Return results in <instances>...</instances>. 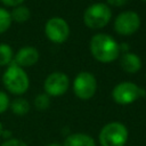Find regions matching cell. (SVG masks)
Instances as JSON below:
<instances>
[{"label":"cell","instance_id":"cell-1","mask_svg":"<svg viewBox=\"0 0 146 146\" xmlns=\"http://www.w3.org/2000/svg\"><path fill=\"white\" fill-rule=\"evenodd\" d=\"M89 48L92 57L103 64L114 62L120 55V44L112 35L106 33L94 34L90 39Z\"/></svg>","mask_w":146,"mask_h":146},{"label":"cell","instance_id":"cell-2","mask_svg":"<svg viewBox=\"0 0 146 146\" xmlns=\"http://www.w3.org/2000/svg\"><path fill=\"white\" fill-rule=\"evenodd\" d=\"M2 82L6 89L16 96H21L29 90L30 87V78L26 71L15 64L14 62L9 64L6 71L2 74Z\"/></svg>","mask_w":146,"mask_h":146},{"label":"cell","instance_id":"cell-3","mask_svg":"<svg viewBox=\"0 0 146 146\" xmlns=\"http://www.w3.org/2000/svg\"><path fill=\"white\" fill-rule=\"evenodd\" d=\"M83 23L91 30H100L105 27L112 19V9L105 2H95L83 11Z\"/></svg>","mask_w":146,"mask_h":146},{"label":"cell","instance_id":"cell-4","mask_svg":"<svg viewBox=\"0 0 146 146\" xmlns=\"http://www.w3.org/2000/svg\"><path fill=\"white\" fill-rule=\"evenodd\" d=\"M128 137V128L122 122L112 121L100 129L98 141L100 146H125Z\"/></svg>","mask_w":146,"mask_h":146},{"label":"cell","instance_id":"cell-5","mask_svg":"<svg viewBox=\"0 0 146 146\" xmlns=\"http://www.w3.org/2000/svg\"><path fill=\"white\" fill-rule=\"evenodd\" d=\"M97 79L91 72H80L75 75L73 80V91L74 95L82 100L91 99L97 92Z\"/></svg>","mask_w":146,"mask_h":146},{"label":"cell","instance_id":"cell-6","mask_svg":"<svg viewBox=\"0 0 146 146\" xmlns=\"http://www.w3.org/2000/svg\"><path fill=\"white\" fill-rule=\"evenodd\" d=\"M144 89H140L131 81H123L117 83L112 90V98L119 105H129L135 103L138 98L144 97Z\"/></svg>","mask_w":146,"mask_h":146},{"label":"cell","instance_id":"cell-7","mask_svg":"<svg viewBox=\"0 0 146 146\" xmlns=\"http://www.w3.org/2000/svg\"><path fill=\"white\" fill-rule=\"evenodd\" d=\"M141 25V19L138 13L133 10H125L120 13L114 19V30L117 34L129 36L135 34Z\"/></svg>","mask_w":146,"mask_h":146},{"label":"cell","instance_id":"cell-8","mask_svg":"<svg viewBox=\"0 0 146 146\" xmlns=\"http://www.w3.org/2000/svg\"><path fill=\"white\" fill-rule=\"evenodd\" d=\"M71 33L68 23L62 17H51L44 24V34L54 43H64Z\"/></svg>","mask_w":146,"mask_h":146},{"label":"cell","instance_id":"cell-9","mask_svg":"<svg viewBox=\"0 0 146 146\" xmlns=\"http://www.w3.org/2000/svg\"><path fill=\"white\" fill-rule=\"evenodd\" d=\"M68 87L70 79L64 72H52L46 78L43 82L44 94H47L49 97L63 96L68 90Z\"/></svg>","mask_w":146,"mask_h":146},{"label":"cell","instance_id":"cell-10","mask_svg":"<svg viewBox=\"0 0 146 146\" xmlns=\"http://www.w3.org/2000/svg\"><path fill=\"white\" fill-rule=\"evenodd\" d=\"M39 58H40V54L35 47L25 46L17 50L13 62L21 67H30L36 64Z\"/></svg>","mask_w":146,"mask_h":146},{"label":"cell","instance_id":"cell-11","mask_svg":"<svg viewBox=\"0 0 146 146\" xmlns=\"http://www.w3.org/2000/svg\"><path fill=\"white\" fill-rule=\"evenodd\" d=\"M120 65L127 73H137L141 68V59L137 54L127 51L121 56Z\"/></svg>","mask_w":146,"mask_h":146},{"label":"cell","instance_id":"cell-12","mask_svg":"<svg viewBox=\"0 0 146 146\" xmlns=\"http://www.w3.org/2000/svg\"><path fill=\"white\" fill-rule=\"evenodd\" d=\"M63 146H96V141L88 133L74 132L65 138Z\"/></svg>","mask_w":146,"mask_h":146},{"label":"cell","instance_id":"cell-13","mask_svg":"<svg viewBox=\"0 0 146 146\" xmlns=\"http://www.w3.org/2000/svg\"><path fill=\"white\" fill-rule=\"evenodd\" d=\"M9 108L11 110V112L17 115V116H24L26 115L30 110H31V105L29 103V100L24 97H16L13 100H10V105Z\"/></svg>","mask_w":146,"mask_h":146},{"label":"cell","instance_id":"cell-14","mask_svg":"<svg viewBox=\"0 0 146 146\" xmlns=\"http://www.w3.org/2000/svg\"><path fill=\"white\" fill-rule=\"evenodd\" d=\"M10 15H11L13 22L22 24V23H25V22H27L30 19L31 10L29 9V7H26L24 5H19L17 7L13 8V10L10 11Z\"/></svg>","mask_w":146,"mask_h":146},{"label":"cell","instance_id":"cell-15","mask_svg":"<svg viewBox=\"0 0 146 146\" xmlns=\"http://www.w3.org/2000/svg\"><path fill=\"white\" fill-rule=\"evenodd\" d=\"M14 60L13 48L7 43H0V66H8Z\"/></svg>","mask_w":146,"mask_h":146},{"label":"cell","instance_id":"cell-16","mask_svg":"<svg viewBox=\"0 0 146 146\" xmlns=\"http://www.w3.org/2000/svg\"><path fill=\"white\" fill-rule=\"evenodd\" d=\"M13 19L10 11H8L6 8L0 7V34L5 33L11 25Z\"/></svg>","mask_w":146,"mask_h":146},{"label":"cell","instance_id":"cell-17","mask_svg":"<svg viewBox=\"0 0 146 146\" xmlns=\"http://www.w3.org/2000/svg\"><path fill=\"white\" fill-rule=\"evenodd\" d=\"M50 106V97L47 94H38L34 98V107L39 111H44Z\"/></svg>","mask_w":146,"mask_h":146},{"label":"cell","instance_id":"cell-18","mask_svg":"<svg viewBox=\"0 0 146 146\" xmlns=\"http://www.w3.org/2000/svg\"><path fill=\"white\" fill-rule=\"evenodd\" d=\"M9 105H10V99L8 95L5 91L0 90V114L5 113L9 108Z\"/></svg>","mask_w":146,"mask_h":146},{"label":"cell","instance_id":"cell-19","mask_svg":"<svg viewBox=\"0 0 146 146\" xmlns=\"http://www.w3.org/2000/svg\"><path fill=\"white\" fill-rule=\"evenodd\" d=\"M1 146H27V144L25 141H23L22 139H18V138H10V139H7L5 140Z\"/></svg>","mask_w":146,"mask_h":146},{"label":"cell","instance_id":"cell-20","mask_svg":"<svg viewBox=\"0 0 146 146\" xmlns=\"http://www.w3.org/2000/svg\"><path fill=\"white\" fill-rule=\"evenodd\" d=\"M129 0H106V3L110 7H123L128 3Z\"/></svg>","mask_w":146,"mask_h":146},{"label":"cell","instance_id":"cell-21","mask_svg":"<svg viewBox=\"0 0 146 146\" xmlns=\"http://www.w3.org/2000/svg\"><path fill=\"white\" fill-rule=\"evenodd\" d=\"M5 6H7V7H17V6H19V5H23V2L25 1V0H0Z\"/></svg>","mask_w":146,"mask_h":146},{"label":"cell","instance_id":"cell-22","mask_svg":"<svg viewBox=\"0 0 146 146\" xmlns=\"http://www.w3.org/2000/svg\"><path fill=\"white\" fill-rule=\"evenodd\" d=\"M2 131H3V127H2V124H1V122H0V137H1V135H2Z\"/></svg>","mask_w":146,"mask_h":146},{"label":"cell","instance_id":"cell-23","mask_svg":"<svg viewBox=\"0 0 146 146\" xmlns=\"http://www.w3.org/2000/svg\"><path fill=\"white\" fill-rule=\"evenodd\" d=\"M47 146H60L59 144H56V143H51V144H49V145H47Z\"/></svg>","mask_w":146,"mask_h":146},{"label":"cell","instance_id":"cell-24","mask_svg":"<svg viewBox=\"0 0 146 146\" xmlns=\"http://www.w3.org/2000/svg\"><path fill=\"white\" fill-rule=\"evenodd\" d=\"M141 1H145V2H146V0H141Z\"/></svg>","mask_w":146,"mask_h":146}]
</instances>
